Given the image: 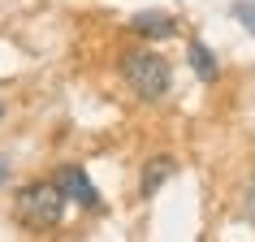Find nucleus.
<instances>
[{"mask_svg":"<svg viewBox=\"0 0 255 242\" xmlns=\"http://www.w3.org/2000/svg\"><path fill=\"white\" fill-rule=\"evenodd\" d=\"M65 190L52 182H30V186L17 190L13 199V221L22 229H56L61 225V216H65Z\"/></svg>","mask_w":255,"mask_h":242,"instance_id":"nucleus-1","label":"nucleus"},{"mask_svg":"<svg viewBox=\"0 0 255 242\" xmlns=\"http://www.w3.org/2000/svg\"><path fill=\"white\" fill-rule=\"evenodd\" d=\"M121 74L130 82V91L143 100V104H160L169 87H173V69L160 52H130L121 61Z\"/></svg>","mask_w":255,"mask_h":242,"instance_id":"nucleus-2","label":"nucleus"},{"mask_svg":"<svg viewBox=\"0 0 255 242\" xmlns=\"http://www.w3.org/2000/svg\"><path fill=\"white\" fill-rule=\"evenodd\" d=\"M56 186L65 190V199H69V203H78V208H87V212L104 208V203H100V190L91 186V177L82 173V164H65V169L56 173Z\"/></svg>","mask_w":255,"mask_h":242,"instance_id":"nucleus-3","label":"nucleus"},{"mask_svg":"<svg viewBox=\"0 0 255 242\" xmlns=\"http://www.w3.org/2000/svg\"><path fill=\"white\" fill-rule=\"evenodd\" d=\"M130 26H134V35H147V39H173V35H177V17L151 9V13H134V17H130Z\"/></svg>","mask_w":255,"mask_h":242,"instance_id":"nucleus-4","label":"nucleus"},{"mask_svg":"<svg viewBox=\"0 0 255 242\" xmlns=\"http://www.w3.org/2000/svg\"><path fill=\"white\" fill-rule=\"evenodd\" d=\"M173 164H177L173 156H151L147 169H143V186H138V190H143V195L151 199V195L164 186V177H173Z\"/></svg>","mask_w":255,"mask_h":242,"instance_id":"nucleus-5","label":"nucleus"},{"mask_svg":"<svg viewBox=\"0 0 255 242\" xmlns=\"http://www.w3.org/2000/svg\"><path fill=\"white\" fill-rule=\"evenodd\" d=\"M186 56H190V69H195V74H199L203 82H216V78H221V65H216L212 48H203L199 39H195V43L186 48Z\"/></svg>","mask_w":255,"mask_h":242,"instance_id":"nucleus-6","label":"nucleus"},{"mask_svg":"<svg viewBox=\"0 0 255 242\" xmlns=\"http://www.w3.org/2000/svg\"><path fill=\"white\" fill-rule=\"evenodd\" d=\"M229 13H234L242 26L255 35V0H234V4H229Z\"/></svg>","mask_w":255,"mask_h":242,"instance_id":"nucleus-7","label":"nucleus"},{"mask_svg":"<svg viewBox=\"0 0 255 242\" xmlns=\"http://www.w3.org/2000/svg\"><path fill=\"white\" fill-rule=\"evenodd\" d=\"M242 212H247V216L255 221V182H251V190H247V208H242Z\"/></svg>","mask_w":255,"mask_h":242,"instance_id":"nucleus-8","label":"nucleus"},{"mask_svg":"<svg viewBox=\"0 0 255 242\" xmlns=\"http://www.w3.org/2000/svg\"><path fill=\"white\" fill-rule=\"evenodd\" d=\"M4 177H9V160H4V156H0V182H4Z\"/></svg>","mask_w":255,"mask_h":242,"instance_id":"nucleus-9","label":"nucleus"},{"mask_svg":"<svg viewBox=\"0 0 255 242\" xmlns=\"http://www.w3.org/2000/svg\"><path fill=\"white\" fill-rule=\"evenodd\" d=\"M0 117H4V108H0Z\"/></svg>","mask_w":255,"mask_h":242,"instance_id":"nucleus-10","label":"nucleus"}]
</instances>
